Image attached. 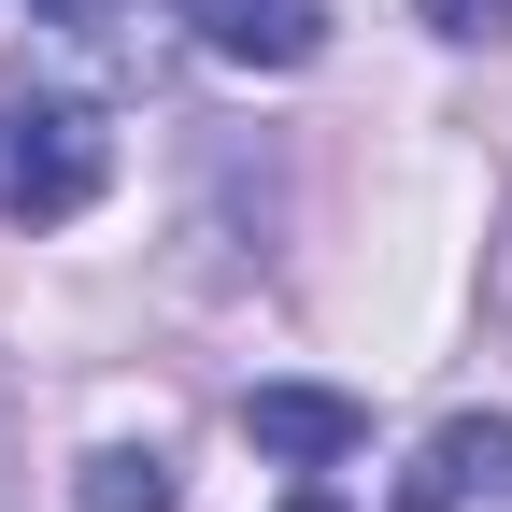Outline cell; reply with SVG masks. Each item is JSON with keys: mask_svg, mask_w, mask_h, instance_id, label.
<instances>
[{"mask_svg": "<svg viewBox=\"0 0 512 512\" xmlns=\"http://www.w3.org/2000/svg\"><path fill=\"white\" fill-rule=\"evenodd\" d=\"M185 29L228 72H313L328 57V0H185Z\"/></svg>", "mask_w": 512, "mask_h": 512, "instance_id": "cell-2", "label": "cell"}, {"mask_svg": "<svg viewBox=\"0 0 512 512\" xmlns=\"http://www.w3.org/2000/svg\"><path fill=\"white\" fill-rule=\"evenodd\" d=\"M427 29H441V43H498V29H512V0H427Z\"/></svg>", "mask_w": 512, "mask_h": 512, "instance_id": "cell-6", "label": "cell"}, {"mask_svg": "<svg viewBox=\"0 0 512 512\" xmlns=\"http://www.w3.org/2000/svg\"><path fill=\"white\" fill-rule=\"evenodd\" d=\"M470 498H512V413H456L399 484V512H470Z\"/></svg>", "mask_w": 512, "mask_h": 512, "instance_id": "cell-4", "label": "cell"}, {"mask_svg": "<svg viewBox=\"0 0 512 512\" xmlns=\"http://www.w3.org/2000/svg\"><path fill=\"white\" fill-rule=\"evenodd\" d=\"M114 15H128V0H57V29H72V43H114Z\"/></svg>", "mask_w": 512, "mask_h": 512, "instance_id": "cell-7", "label": "cell"}, {"mask_svg": "<svg viewBox=\"0 0 512 512\" xmlns=\"http://www.w3.org/2000/svg\"><path fill=\"white\" fill-rule=\"evenodd\" d=\"M72 498L86 512H171V456H157V441H100Z\"/></svg>", "mask_w": 512, "mask_h": 512, "instance_id": "cell-5", "label": "cell"}, {"mask_svg": "<svg viewBox=\"0 0 512 512\" xmlns=\"http://www.w3.org/2000/svg\"><path fill=\"white\" fill-rule=\"evenodd\" d=\"M285 512H342V498H285Z\"/></svg>", "mask_w": 512, "mask_h": 512, "instance_id": "cell-8", "label": "cell"}, {"mask_svg": "<svg viewBox=\"0 0 512 512\" xmlns=\"http://www.w3.org/2000/svg\"><path fill=\"white\" fill-rule=\"evenodd\" d=\"M242 441L285 456V470H328V456L370 441V399H342V384H256V399H242Z\"/></svg>", "mask_w": 512, "mask_h": 512, "instance_id": "cell-3", "label": "cell"}, {"mask_svg": "<svg viewBox=\"0 0 512 512\" xmlns=\"http://www.w3.org/2000/svg\"><path fill=\"white\" fill-rule=\"evenodd\" d=\"M100 171H114V143H100L86 100L0 86V228H72L100 200Z\"/></svg>", "mask_w": 512, "mask_h": 512, "instance_id": "cell-1", "label": "cell"}]
</instances>
